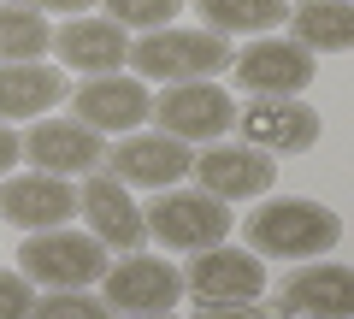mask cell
<instances>
[{
	"label": "cell",
	"instance_id": "obj_5",
	"mask_svg": "<svg viewBox=\"0 0 354 319\" xmlns=\"http://www.w3.org/2000/svg\"><path fill=\"white\" fill-rule=\"evenodd\" d=\"M148 118L177 142H218L236 125V101L218 89L213 77H201V83H165V95L153 101Z\"/></svg>",
	"mask_w": 354,
	"mask_h": 319
},
{
	"label": "cell",
	"instance_id": "obj_23",
	"mask_svg": "<svg viewBox=\"0 0 354 319\" xmlns=\"http://www.w3.org/2000/svg\"><path fill=\"white\" fill-rule=\"evenodd\" d=\"M30 319H113V307L88 290H48L30 302Z\"/></svg>",
	"mask_w": 354,
	"mask_h": 319
},
{
	"label": "cell",
	"instance_id": "obj_6",
	"mask_svg": "<svg viewBox=\"0 0 354 319\" xmlns=\"http://www.w3.org/2000/svg\"><path fill=\"white\" fill-rule=\"evenodd\" d=\"M183 290L201 307H248V302H260V290H266V266L248 248L213 243V248H201V255H189Z\"/></svg>",
	"mask_w": 354,
	"mask_h": 319
},
{
	"label": "cell",
	"instance_id": "obj_11",
	"mask_svg": "<svg viewBox=\"0 0 354 319\" xmlns=\"http://www.w3.org/2000/svg\"><path fill=\"white\" fill-rule=\"evenodd\" d=\"M101 302L113 307V313H171L177 302H183V272L171 266V260L160 255H130L118 260V266L101 272Z\"/></svg>",
	"mask_w": 354,
	"mask_h": 319
},
{
	"label": "cell",
	"instance_id": "obj_8",
	"mask_svg": "<svg viewBox=\"0 0 354 319\" xmlns=\"http://www.w3.org/2000/svg\"><path fill=\"white\" fill-rule=\"evenodd\" d=\"M195 183H201L207 195H218V201H260L272 183H278V160L260 148H248V142H207V154H195L189 160Z\"/></svg>",
	"mask_w": 354,
	"mask_h": 319
},
{
	"label": "cell",
	"instance_id": "obj_4",
	"mask_svg": "<svg viewBox=\"0 0 354 319\" xmlns=\"http://www.w3.org/2000/svg\"><path fill=\"white\" fill-rule=\"evenodd\" d=\"M18 272L30 284H48V290H88L101 284L106 272V248L88 237V230L53 225V230H30L24 255H18Z\"/></svg>",
	"mask_w": 354,
	"mask_h": 319
},
{
	"label": "cell",
	"instance_id": "obj_24",
	"mask_svg": "<svg viewBox=\"0 0 354 319\" xmlns=\"http://www.w3.org/2000/svg\"><path fill=\"white\" fill-rule=\"evenodd\" d=\"M30 278L24 272H0V319H30Z\"/></svg>",
	"mask_w": 354,
	"mask_h": 319
},
{
	"label": "cell",
	"instance_id": "obj_16",
	"mask_svg": "<svg viewBox=\"0 0 354 319\" xmlns=\"http://www.w3.org/2000/svg\"><path fill=\"white\" fill-rule=\"evenodd\" d=\"M283 313L307 319H354V278L342 260H307L301 272L283 278Z\"/></svg>",
	"mask_w": 354,
	"mask_h": 319
},
{
	"label": "cell",
	"instance_id": "obj_14",
	"mask_svg": "<svg viewBox=\"0 0 354 319\" xmlns=\"http://www.w3.org/2000/svg\"><path fill=\"white\" fill-rule=\"evenodd\" d=\"M77 213V190L71 178H53V172H24V178H0V219L18 230H53L71 225Z\"/></svg>",
	"mask_w": 354,
	"mask_h": 319
},
{
	"label": "cell",
	"instance_id": "obj_19",
	"mask_svg": "<svg viewBox=\"0 0 354 319\" xmlns=\"http://www.w3.org/2000/svg\"><path fill=\"white\" fill-rule=\"evenodd\" d=\"M290 42L307 53H348L354 48V6L348 0H301L290 6Z\"/></svg>",
	"mask_w": 354,
	"mask_h": 319
},
{
	"label": "cell",
	"instance_id": "obj_2",
	"mask_svg": "<svg viewBox=\"0 0 354 319\" xmlns=\"http://www.w3.org/2000/svg\"><path fill=\"white\" fill-rule=\"evenodd\" d=\"M124 65H136L142 83H201V77L230 65V48L213 30H171L165 24V30H148L142 42H130Z\"/></svg>",
	"mask_w": 354,
	"mask_h": 319
},
{
	"label": "cell",
	"instance_id": "obj_12",
	"mask_svg": "<svg viewBox=\"0 0 354 319\" xmlns=\"http://www.w3.org/2000/svg\"><path fill=\"white\" fill-rule=\"evenodd\" d=\"M313 53L295 48L278 36H254L242 53H230V77H236L248 95H301L313 83Z\"/></svg>",
	"mask_w": 354,
	"mask_h": 319
},
{
	"label": "cell",
	"instance_id": "obj_13",
	"mask_svg": "<svg viewBox=\"0 0 354 319\" xmlns=\"http://www.w3.org/2000/svg\"><path fill=\"white\" fill-rule=\"evenodd\" d=\"M77 213L88 219V237L101 248H118V255H136L148 243V225H142V207L130 201V190L113 178V172H88L83 195H77Z\"/></svg>",
	"mask_w": 354,
	"mask_h": 319
},
{
	"label": "cell",
	"instance_id": "obj_3",
	"mask_svg": "<svg viewBox=\"0 0 354 319\" xmlns=\"http://www.w3.org/2000/svg\"><path fill=\"white\" fill-rule=\"evenodd\" d=\"M142 225H148L153 243L177 248V255H201V248L225 243L230 237V207L207 190H160V201L142 207Z\"/></svg>",
	"mask_w": 354,
	"mask_h": 319
},
{
	"label": "cell",
	"instance_id": "obj_9",
	"mask_svg": "<svg viewBox=\"0 0 354 319\" xmlns=\"http://www.w3.org/2000/svg\"><path fill=\"white\" fill-rule=\"evenodd\" d=\"M230 130H242V142L260 154H301L319 142V113L301 95H254Z\"/></svg>",
	"mask_w": 354,
	"mask_h": 319
},
{
	"label": "cell",
	"instance_id": "obj_27",
	"mask_svg": "<svg viewBox=\"0 0 354 319\" xmlns=\"http://www.w3.org/2000/svg\"><path fill=\"white\" fill-rule=\"evenodd\" d=\"M201 319H272L260 307H201Z\"/></svg>",
	"mask_w": 354,
	"mask_h": 319
},
{
	"label": "cell",
	"instance_id": "obj_25",
	"mask_svg": "<svg viewBox=\"0 0 354 319\" xmlns=\"http://www.w3.org/2000/svg\"><path fill=\"white\" fill-rule=\"evenodd\" d=\"M24 160V136L12 125H0V178H12V166Z\"/></svg>",
	"mask_w": 354,
	"mask_h": 319
},
{
	"label": "cell",
	"instance_id": "obj_7",
	"mask_svg": "<svg viewBox=\"0 0 354 319\" xmlns=\"http://www.w3.org/2000/svg\"><path fill=\"white\" fill-rule=\"evenodd\" d=\"M189 142L165 136V130H130L118 148H106L101 166L113 172L124 190H177L189 178Z\"/></svg>",
	"mask_w": 354,
	"mask_h": 319
},
{
	"label": "cell",
	"instance_id": "obj_21",
	"mask_svg": "<svg viewBox=\"0 0 354 319\" xmlns=\"http://www.w3.org/2000/svg\"><path fill=\"white\" fill-rule=\"evenodd\" d=\"M53 48V24L30 6H0V60H41Z\"/></svg>",
	"mask_w": 354,
	"mask_h": 319
},
{
	"label": "cell",
	"instance_id": "obj_20",
	"mask_svg": "<svg viewBox=\"0 0 354 319\" xmlns=\"http://www.w3.org/2000/svg\"><path fill=\"white\" fill-rule=\"evenodd\" d=\"M213 36H266L290 18V0H195Z\"/></svg>",
	"mask_w": 354,
	"mask_h": 319
},
{
	"label": "cell",
	"instance_id": "obj_28",
	"mask_svg": "<svg viewBox=\"0 0 354 319\" xmlns=\"http://www.w3.org/2000/svg\"><path fill=\"white\" fill-rule=\"evenodd\" d=\"M130 319H177V313H130Z\"/></svg>",
	"mask_w": 354,
	"mask_h": 319
},
{
	"label": "cell",
	"instance_id": "obj_18",
	"mask_svg": "<svg viewBox=\"0 0 354 319\" xmlns=\"http://www.w3.org/2000/svg\"><path fill=\"white\" fill-rule=\"evenodd\" d=\"M65 101V71L41 60H0V125L41 118Z\"/></svg>",
	"mask_w": 354,
	"mask_h": 319
},
{
	"label": "cell",
	"instance_id": "obj_1",
	"mask_svg": "<svg viewBox=\"0 0 354 319\" xmlns=\"http://www.w3.org/2000/svg\"><path fill=\"white\" fill-rule=\"evenodd\" d=\"M254 255H278V260H307V255H330L342 243V219L325 201H301V195H278L260 201L242 219Z\"/></svg>",
	"mask_w": 354,
	"mask_h": 319
},
{
	"label": "cell",
	"instance_id": "obj_22",
	"mask_svg": "<svg viewBox=\"0 0 354 319\" xmlns=\"http://www.w3.org/2000/svg\"><path fill=\"white\" fill-rule=\"evenodd\" d=\"M101 6H106V18H113L118 30H142V36H148V30H165L183 12V0H101Z\"/></svg>",
	"mask_w": 354,
	"mask_h": 319
},
{
	"label": "cell",
	"instance_id": "obj_10",
	"mask_svg": "<svg viewBox=\"0 0 354 319\" xmlns=\"http://www.w3.org/2000/svg\"><path fill=\"white\" fill-rule=\"evenodd\" d=\"M148 113H153L148 83H142V77H118V71L88 77L83 89L71 95V118L88 125L95 136H130V130L148 125Z\"/></svg>",
	"mask_w": 354,
	"mask_h": 319
},
{
	"label": "cell",
	"instance_id": "obj_26",
	"mask_svg": "<svg viewBox=\"0 0 354 319\" xmlns=\"http://www.w3.org/2000/svg\"><path fill=\"white\" fill-rule=\"evenodd\" d=\"M18 6H30V12H88V6H95V0H18Z\"/></svg>",
	"mask_w": 354,
	"mask_h": 319
},
{
	"label": "cell",
	"instance_id": "obj_17",
	"mask_svg": "<svg viewBox=\"0 0 354 319\" xmlns=\"http://www.w3.org/2000/svg\"><path fill=\"white\" fill-rule=\"evenodd\" d=\"M53 53L83 77H106L130 60V30H118L113 18H71L65 30H53Z\"/></svg>",
	"mask_w": 354,
	"mask_h": 319
},
{
	"label": "cell",
	"instance_id": "obj_15",
	"mask_svg": "<svg viewBox=\"0 0 354 319\" xmlns=\"http://www.w3.org/2000/svg\"><path fill=\"white\" fill-rule=\"evenodd\" d=\"M24 154L36 160V172L53 178H88L106 160V142L77 118H36V130L24 136Z\"/></svg>",
	"mask_w": 354,
	"mask_h": 319
}]
</instances>
